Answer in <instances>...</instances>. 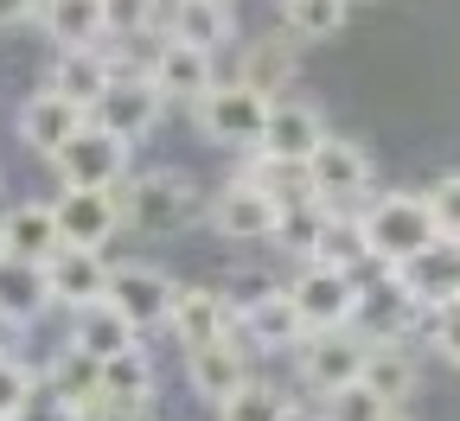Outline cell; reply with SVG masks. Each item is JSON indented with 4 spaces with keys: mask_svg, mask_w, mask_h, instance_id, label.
Returning <instances> with one entry per match:
<instances>
[{
    "mask_svg": "<svg viewBox=\"0 0 460 421\" xmlns=\"http://www.w3.org/2000/svg\"><path fill=\"white\" fill-rule=\"evenodd\" d=\"M288 408H295V402H288L275 383H262V377H250L237 396H230L224 408H217V421H281Z\"/></svg>",
    "mask_w": 460,
    "mask_h": 421,
    "instance_id": "1f68e13d",
    "label": "cell"
},
{
    "mask_svg": "<svg viewBox=\"0 0 460 421\" xmlns=\"http://www.w3.org/2000/svg\"><path fill=\"white\" fill-rule=\"evenodd\" d=\"M199 211H205L199 179L180 172V166H147V172H135L128 186H122V217H128L135 230H147V236L186 230Z\"/></svg>",
    "mask_w": 460,
    "mask_h": 421,
    "instance_id": "7a4b0ae2",
    "label": "cell"
},
{
    "mask_svg": "<svg viewBox=\"0 0 460 421\" xmlns=\"http://www.w3.org/2000/svg\"><path fill=\"white\" fill-rule=\"evenodd\" d=\"M358 383H365L384 408H402V402L416 396V383H422V364H416V351H410V345H371Z\"/></svg>",
    "mask_w": 460,
    "mask_h": 421,
    "instance_id": "83f0119b",
    "label": "cell"
},
{
    "mask_svg": "<svg viewBox=\"0 0 460 421\" xmlns=\"http://www.w3.org/2000/svg\"><path fill=\"white\" fill-rule=\"evenodd\" d=\"M345 20H352L345 0H295V7H281V32L295 45H326L345 32Z\"/></svg>",
    "mask_w": 460,
    "mask_h": 421,
    "instance_id": "f1b7e54d",
    "label": "cell"
},
{
    "mask_svg": "<svg viewBox=\"0 0 460 421\" xmlns=\"http://www.w3.org/2000/svg\"><path fill=\"white\" fill-rule=\"evenodd\" d=\"M20 421H84V408H71V402H58L51 390H39L32 402H26V415Z\"/></svg>",
    "mask_w": 460,
    "mask_h": 421,
    "instance_id": "8d00e7d4",
    "label": "cell"
},
{
    "mask_svg": "<svg viewBox=\"0 0 460 421\" xmlns=\"http://www.w3.org/2000/svg\"><path fill=\"white\" fill-rule=\"evenodd\" d=\"M230 338H237L250 357H256V351H301L307 326H301L295 300H288V287H281V294L256 300V307H243V313H237V332H230Z\"/></svg>",
    "mask_w": 460,
    "mask_h": 421,
    "instance_id": "d6986e66",
    "label": "cell"
},
{
    "mask_svg": "<svg viewBox=\"0 0 460 421\" xmlns=\"http://www.w3.org/2000/svg\"><path fill=\"white\" fill-rule=\"evenodd\" d=\"M141 345V332L109 307V300H96V307H84V313H65V351H77V357H90V364H102V357H115V351H135Z\"/></svg>",
    "mask_w": 460,
    "mask_h": 421,
    "instance_id": "44dd1931",
    "label": "cell"
},
{
    "mask_svg": "<svg viewBox=\"0 0 460 421\" xmlns=\"http://www.w3.org/2000/svg\"><path fill=\"white\" fill-rule=\"evenodd\" d=\"M288 300H295L307 332H352L358 307H365V281L345 268H326V262H301L288 275Z\"/></svg>",
    "mask_w": 460,
    "mask_h": 421,
    "instance_id": "3957f363",
    "label": "cell"
},
{
    "mask_svg": "<svg viewBox=\"0 0 460 421\" xmlns=\"http://www.w3.org/2000/svg\"><path fill=\"white\" fill-rule=\"evenodd\" d=\"M429 211H435V230L447 236V243H460V172H441L435 192H422Z\"/></svg>",
    "mask_w": 460,
    "mask_h": 421,
    "instance_id": "e575fe53",
    "label": "cell"
},
{
    "mask_svg": "<svg viewBox=\"0 0 460 421\" xmlns=\"http://www.w3.org/2000/svg\"><path fill=\"white\" fill-rule=\"evenodd\" d=\"M269 109H275V102H262L250 83L217 77L211 96L192 102V122H199V135H205L211 147H243V153H256V147H262V128H269Z\"/></svg>",
    "mask_w": 460,
    "mask_h": 421,
    "instance_id": "277c9868",
    "label": "cell"
},
{
    "mask_svg": "<svg viewBox=\"0 0 460 421\" xmlns=\"http://www.w3.org/2000/svg\"><path fill=\"white\" fill-rule=\"evenodd\" d=\"M32 7H39V0H32Z\"/></svg>",
    "mask_w": 460,
    "mask_h": 421,
    "instance_id": "ee69618b",
    "label": "cell"
},
{
    "mask_svg": "<svg viewBox=\"0 0 460 421\" xmlns=\"http://www.w3.org/2000/svg\"><path fill=\"white\" fill-rule=\"evenodd\" d=\"M295 77H301V45L288 32H256L237 57V83H250L262 102H288Z\"/></svg>",
    "mask_w": 460,
    "mask_h": 421,
    "instance_id": "9a60e30c",
    "label": "cell"
},
{
    "mask_svg": "<svg viewBox=\"0 0 460 421\" xmlns=\"http://www.w3.org/2000/svg\"><path fill=\"white\" fill-rule=\"evenodd\" d=\"M345 7H377V0H345Z\"/></svg>",
    "mask_w": 460,
    "mask_h": 421,
    "instance_id": "ab89813d",
    "label": "cell"
},
{
    "mask_svg": "<svg viewBox=\"0 0 460 421\" xmlns=\"http://www.w3.org/2000/svg\"><path fill=\"white\" fill-rule=\"evenodd\" d=\"M51 172H58V192H122V179H128V141H115V135H102L90 122L71 147L51 153Z\"/></svg>",
    "mask_w": 460,
    "mask_h": 421,
    "instance_id": "52a82bcc",
    "label": "cell"
},
{
    "mask_svg": "<svg viewBox=\"0 0 460 421\" xmlns=\"http://www.w3.org/2000/svg\"><path fill=\"white\" fill-rule=\"evenodd\" d=\"M102 26H109V45H122V39L160 32V7L154 0H102Z\"/></svg>",
    "mask_w": 460,
    "mask_h": 421,
    "instance_id": "d6a6232c",
    "label": "cell"
},
{
    "mask_svg": "<svg viewBox=\"0 0 460 421\" xmlns=\"http://www.w3.org/2000/svg\"><path fill=\"white\" fill-rule=\"evenodd\" d=\"M96 402L109 408H135V402H154V351L135 345V351H115L96 364Z\"/></svg>",
    "mask_w": 460,
    "mask_h": 421,
    "instance_id": "4316f807",
    "label": "cell"
},
{
    "mask_svg": "<svg viewBox=\"0 0 460 421\" xmlns=\"http://www.w3.org/2000/svg\"><path fill=\"white\" fill-rule=\"evenodd\" d=\"M422 332H429L435 357H447V364L460 371V300H447V307H435V313L422 320Z\"/></svg>",
    "mask_w": 460,
    "mask_h": 421,
    "instance_id": "d590c367",
    "label": "cell"
},
{
    "mask_svg": "<svg viewBox=\"0 0 460 421\" xmlns=\"http://www.w3.org/2000/svg\"><path fill=\"white\" fill-rule=\"evenodd\" d=\"M172 294H180V281L154 262H115V275H109V307L135 332H160L172 320Z\"/></svg>",
    "mask_w": 460,
    "mask_h": 421,
    "instance_id": "9c48e42d",
    "label": "cell"
},
{
    "mask_svg": "<svg viewBox=\"0 0 460 421\" xmlns=\"http://www.w3.org/2000/svg\"><path fill=\"white\" fill-rule=\"evenodd\" d=\"M147 83L160 90V102H199V96H211V83H217V57L211 51H192V45H160L154 51V65H147Z\"/></svg>",
    "mask_w": 460,
    "mask_h": 421,
    "instance_id": "e0dca14e",
    "label": "cell"
},
{
    "mask_svg": "<svg viewBox=\"0 0 460 421\" xmlns=\"http://www.w3.org/2000/svg\"><path fill=\"white\" fill-rule=\"evenodd\" d=\"M160 32L172 45H192V51H211L217 57V45L237 39V7H217V0H172L166 20H160Z\"/></svg>",
    "mask_w": 460,
    "mask_h": 421,
    "instance_id": "7402d4cb",
    "label": "cell"
},
{
    "mask_svg": "<svg viewBox=\"0 0 460 421\" xmlns=\"http://www.w3.org/2000/svg\"><path fill=\"white\" fill-rule=\"evenodd\" d=\"M115 83V65H109V45H84V51H58L51 71H45V90L71 96L77 109H96L102 90Z\"/></svg>",
    "mask_w": 460,
    "mask_h": 421,
    "instance_id": "603a6c76",
    "label": "cell"
},
{
    "mask_svg": "<svg viewBox=\"0 0 460 421\" xmlns=\"http://www.w3.org/2000/svg\"><path fill=\"white\" fill-rule=\"evenodd\" d=\"M166 332L180 338V351H205V345H224L230 332H237V313H230L224 287H180L172 294Z\"/></svg>",
    "mask_w": 460,
    "mask_h": 421,
    "instance_id": "5bb4252c",
    "label": "cell"
},
{
    "mask_svg": "<svg viewBox=\"0 0 460 421\" xmlns=\"http://www.w3.org/2000/svg\"><path fill=\"white\" fill-rule=\"evenodd\" d=\"M384 421H410V415H402V408H396V415H384Z\"/></svg>",
    "mask_w": 460,
    "mask_h": 421,
    "instance_id": "60d3db41",
    "label": "cell"
},
{
    "mask_svg": "<svg viewBox=\"0 0 460 421\" xmlns=\"http://www.w3.org/2000/svg\"><path fill=\"white\" fill-rule=\"evenodd\" d=\"M307 179V198L326 205V211H358V198L371 192V160L358 141H345V135H326L314 147V160L301 166Z\"/></svg>",
    "mask_w": 460,
    "mask_h": 421,
    "instance_id": "8992f818",
    "label": "cell"
},
{
    "mask_svg": "<svg viewBox=\"0 0 460 421\" xmlns=\"http://www.w3.org/2000/svg\"><path fill=\"white\" fill-rule=\"evenodd\" d=\"M326 217H332V211H326V205H314V198H301V205H288V211H281V230H275V243H281L288 256H295V268L320 256Z\"/></svg>",
    "mask_w": 460,
    "mask_h": 421,
    "instance_id": "f546056e",
    "label": "cell"
},
{
    "mask_svg": "<svg viewBox=\"0 0 460 421\" xmlns=\"http://www.w3.org/2000/svg\"><path fill=\"white\" fill-rule=\"evenodd\" d=\"M39 390H45L39 364H26V357H13V351H0V421H20Z\"/></svg>",
    "mask_w": 460,
    "mask_h": 421,
    "instance_id": "4dcf8cb0",
    "label": "cell"
},
{
    "mask_svg": "<svg viewBox=\"0 0 460 421\" xmlns=\"http://www.w3.org/2000/svg\"><path fill=\"white\" fill-rule=\"evenodd\" d=\"M326 141V122H320V109L314 102H295V96H288V102H275L269 109V128H262V160H275V166H307L314 160V147Z\"/></svg>",
    "mask_w": 460,
    "mask_h": 421,
    "instance_id": "2e32d148",
    "label": "cell"
},
{
    "mask_svg": "<svg viewBox=\"0 0 460 421\" xmlns=\"http://www.w3.org/2000/svg\"><path fill=\"white\" fill-rule=\"evenodd\" d=\"M275 7H295V0H275Z\"/></svg>",
    "mask_w": 460,
    "mask_h": 421,
    "instance_id": "b9f144b4",
    "label": "cell"
},
{
    "mask_svg": "<svg viewBox=\"0 0 460 421\" xmlns=\"http://www.w3.org/2000/svg\"><path fill=\"white\" fill-rule=\"evenodd\" d=\"M45 313H51L45 268H32V262H7V256H0V338H7V332H32Z\"/></svg>",
    "mask_w": 460,
    "mask_h": 421,
    "instance_id": "cb8c5ba5",
    "label": "cell"
},
{
    "mask_svg": "<svg viewBox=\"0 0 460 421\" xmlns=\"http://www.w3.org/2000/svg\"><path fill=\"white\" fill-rule=\"evenodd\" d=\"M13 128H20V147H32L39 160H51L58 147H71V141L90 128V109H77L71 96H58V90L39 83V90H26Z\"/></svg>",
    "mask_w": 460,
    "mask_h": 421,
    "instance_id": "8fae6325",
    "label": "cell"
},
{
    "mask_svg": "<svg viewBox=\"0 0 460 421\" xmlns=\"http://www.w3.org/2000/svg\"><path fill=\"white\" fill-rule=\"evenodd\" d=\"M358 230H365V250L377 268H410L416 256H429L441 243L435 230V211L422 192H384V198H365L358 205Z\"/></svg>",
    "mask_w": 460,
    "mask_h": 421,
    "instance_id": "6da1fadb",
    "label": "cell"
},
{
    "mask_svg": "<svg viewBox=\"0 0 460 421\" xmlns=\"http://www.w3.org/2000/svg\"><path fill=\"white\" fill-rule=\"evenodd\" d=\"M166 115V102H160V90L147 83V77H115L109 90H102V102L90 109V122L102 128V135H115V141H141L154 122Z\"/></svg>",
    "mask_w": 460,
    "mask_h": 421,
    "instance_id": "4fadbf2b",
    "label": "cell"
},
{
    "mask_svg": "<svg viewBox=\"0 0 460 421\" xmlns=\"http://www.w3.org/2000/svg\"><path fill=\"white\" fill-rule=\"evenodd\" d=\"M51 224H58V243L65 250H102V243H115V230H128L122 192H58Z\"/></svg>",
    "mask_w": 460,
    "mask_h": 421,
    "instance_id": "30bf717a",
    "label": "cell"
},
{
    "mask_svg": "<svg viewBox=\"0 0 460 421\" xmlns=\"http://www.w3.org/2000/svg\"><path fill=\"white\" fill-rule=\"evenodd\" d=\"M58 250V224H51V198L39 205V198H26V205H7L0 211V256L7 262H32V268H45Z\"/></svg>",
    "mask_w": 460,
    "mask_h": 421,
    "instance_id": "ac0fdd59",
    "label": "cell"
},
{
    "mask_svg": "<svg viewBox=\"0 0 460 421\" xmlns=\"http://www.w3.org/2000/svg\"><path fill=\"white\" fill-rule=\"evenodd\" d=\"M0 351H7V345H0Z\"/></svg>",
    "mask_w": 460,
    "mask_h": 421,
    "instance_id": "f6af8a7d",
    "label": "cell"
},
{
    "mask_svg": "<svg viewBox=\"0 0 460 421\" xmlns=\"http://www.w3.org/2000/svg\"><path fill=\"white\" fill-rule=\"evenodd\" d=\"M109 275H115V262L102 250H58L45 262L51 313H84V307H96V300H109Z\"/></svg>",
    "mask_w": 460,
    "mask_h": 421,
    "instance_id": "7c38bea8",
    "label": "cell"
},
{
    "mask_svg": "<svg viewBox=\"0 0 460 421\" xmlns=\"http://www.w3.org/2000/svg\"><path fill=\"white\" fill-rule=\"evenodd\" d=\"M186 383H192V396H199V402L224 408L230 396L250 383V351H243L237 338L205 345V351H186Z\"/></svg>",
    "mask_w": 460,
    "mask_h": 421,
    "instance_id": "ffe728a7",
    "label": "cell"
},
{
    "mask_svg": "<svg viewBox=\"0 0 460 421\" xmlns=\"http://www.w3.org/2000/svg\"><path fill=\"white\" fill-rule=\"evenodd\" d=\"M281 421H320V408H301V402H295V408H288Z\"/></svg>",
    "mask_w": 460,
    "mask_h": 421,
    "instance_id": "f35d334b",
    "label": "cell"
},
{
    "mask_svg": "<svg viewBox=\"0 0 460 421\" xmlns=\"http://www.w3.org/2000/svg\"><path fill=\"white\" fill-rule=\"evenodd\" d=\"M217 7H237V0H217Z\"/></svg>",
    "mask_w": 460,
    "mask_h": 421,
    "instance_id": "7bdbcfd3",
    "label": "cell"
},
{
    "mask_svg": "<svg viewBox=\"0 0 460 421\" xmlns=\"http://www.w3.org/2000/svg\"><path fill=\"white\" fill-rule=\"evenodd\" d=\"M32 20H39L32 0H0V32H20V26H32Z\"/></svg>",
    "mask_w": 460,
    "mask_h": 421,
    "instance_id": "74e56055",
    "label": "cell"
},
{
    "mask_svg": "<svg viewBox=\"0 0 460 421\" xmlns=\"http://www.w3.org/2000/svg\"><path fill=\"white\" fill-rule=\"evenodd\" d=\"M396 281L416 294L422 313H435V307H447V300H460V243H447V236H441L429 256H416L410 268H396Z\"/></svg>",
    "mask_w": 460,
    "mask_h": 421,
    "instance_id": "484cf974",
    "label": "cell"
},
{
    "mask_svg": "<svg viewBox=\"0 0 460 421\" xmlns=\"http://www.w3.org/2000/svg\"><path fill=\"white\" fill-rule=\"evenodd\" d=\"M384 415H396V408H384L365 383H352V390H332L326 402H320V421H384Z\"/></svg>",
    "mask_w": 460,
    "mask_h": 421,
    "instance_id": "836d02e7",
    "label": "cell"
},
{
    "mask_svg": "<svg viewBox=\"0 0 460 421\" xmlns=\"http://www.w3.org/2000/svg\"><path fill=\"white\" fill-rule=\"evenodd\" d=\"M58 51H84V45H109L102 26V0H39V20H32Z\"/></svg>",
    "mask_w": 460,
    "mask_h": 421,
    "instance_id": "d4e9b609",
    "label": "cell"
},
{
    "mask_svg": "<svg viewBox=\"0 0 460 421\" xmlns=\"http://www.w3.org/2000/svg\"><path fill=\"white\" fill-rule=\"evenodd\" d=\"M365 357H371V338L365 332H307L301 351H295V371H301V390H314L320 402L332 390H352L365 377Z\"/></svg>",
    "mask_w": 460,
    "mask_h": 421,
    "instance_id": "ba28073f",
    "label": "cell"
},
{
    "mask_svg": "<svg viewBox=\"0 0 460 421\" xmlns=\"http://www.w3.org/2000/svg\"><path fill=\"white\" fill-rule=\"evenodd\" d=\"M281 211L288 205L275 192H262L256 179H243V172H230L224 186L205 198V217H211V230L224 236V243H275Z\"/></svg>",
    "mask_w": 460,
    "mask_h": 421,
    "instance_id": "5b68a950",
    "label": "cell"
}]
</instances>
